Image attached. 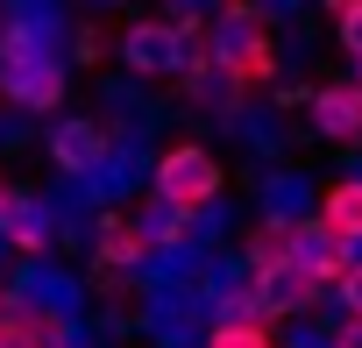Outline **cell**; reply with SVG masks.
I'll use <instances>...</instances> for the list:
<instances>
[{
  "mask_svg": "<svg viewBox=\"0 0 362 348\" xmlns=\"http://www.w3.org/2000/svg\"><path fill=\"white\" fill-rule=\"evenodd\" d=\"M214 64H221L242 93L277 86L284 50H277V29H270V15H263V0H221V15H214Z\"/></svg>",
  "mask_w": 362,
  "mask_h": 348,
  "instance_id": "obj_1",
  "label": "cell"
},
{
  "mask_svg": "<svg viewBox=\"0 0 362 348\" xmlns=\"http://www.w3.org/2000/svg\"><path fill=\"white\" fill-rule=\"evenodd\" d=\"M149 192L170 199V207H185V214H206V207H221V192H228V163H221L206 142H170V149L149 163Z\"/></svg>",
  "mask_w": 362,
  "mask_h": 348,
  "instance_id": "obj_2",
  "label": "cell"
},
{
  "mask_svg": "<svg viewBox=\"0 0 362 348\" xmlns=\"http://www.w3.org/2000/svg\"><path fill=\"white\" fill-rule=\"evenodd\" d=\"M0 93L22 100V107H57L64 100V64L43 50L36 22H8V36H0Z\"/></svg>",
  "mask_w": 362,
  "mask_h": 348,
  "instance_id": "obj_3",
  "label": "cell"
},
{
  "mask_svg": "<svg viewBox=\"0 0 362 348\" xmlns=\"http://www.w3.org/2000/svg\"><path fill=\"white\" fill-rule=\"evenodd\" d=\"M50 163L64 170V178H100V170L114 163V135H107V121H93V114H64V121H50Z\"/></svg>",
  "mask_w": 362,
  "mask_h": 348,
  "instance_id": "obj_4",
  "label": "cell"
},
{
  "mask_svg": "<svg viewBox=\"0 0 362 348\" xmlns=\"http://www.w3.org/2000/svg\"><path fill=\"white\" fill-rule=\"evenodd\" d=\"M305 128L320 142H341V149H362V79H327L313 86V107H305Z\"/></svg>",
  "mask_w": 362,
  "mask_h": 348,
  "instance_id": "obj_5",
  "label": "cell"
},
{
  "mask_svg": "<svg viewBox=\"0 0 362 348\" xmlns=\"http://www.w3.org/2000/svg\"><path fill=\"white\" fill-rule=\"evenodd\" d=\"M291 263L305 270V277H320L327 291H341V277H348V263H355V249L320 221V214H298V228H291Z\"/></svg>",
  "mask_w": 362,
  "mask_h": 348,
  "instance_id": "obj_6",
  "label": "cell"
},
{
  "mask_svg": "<svg viewBox=\"0 0 362 348\" xmlns=\"http://www.w3.org/2000/svg\"><path fill=\"white\" fill-rule=\"evenodd\" d=\"M256 284H263V313H270V320H305V313L327 298V284H320V277H305L298 263L256 270Z\"/></svg>",
  "mask_w": 362,
  "mask_h": 348,
  "instance_id": "obj_7",
  "label": "cell"
},
{
  "mask_svg": "<svg viewBox=\"0 0 362 348\" xmlns=\"http://www.w3.org/2000/svg\"><path fill=\"white\" fill-rule=\"evenodd\" d=\"M93 249H100V270H142V263L156 256V242L142 235V221H135V214H100Z\"/></svg>",
  "mask_w": 362,
  "mask_h": 348,
  "instance_id": "obj_8",
  "label": "cell"
},
{
  "mask_svg": "<svg viewBox=\"0 0 362 348\" xmlns=\"http://www.w3.org/2000/svg\"><path fill=\"white\" fill-rule=\"evenodd\" d=\"M0 235H8L15 249H29V256H43L50 249V214H43V199H29V192H0Z\"/></svg>",
  "mask_w": 362,
  "mask_h": 348,
  "instance_id": "obj_9",
  "label": "cell"
},
{
  "mask_svg": "<svg viewBox=\"0 0 362 348\" xmlns=\"http://www.w3.org/2000/svg\"><path fill=\"white\" fill-rule=\"evenodd\" d=\"M320 221H327L348 249H362V170H348V178L320 185Z\"/></svg>",
  "mask_w": 362,
  "mask_h": 348,
  "instance_id": "obj_10",
  "label": "cell"
},
{
  "mask_svg": "<svg viewBox=\"0 0 362 348\" xmlns=\"http://www.w3.org/2000/svg\"><path fill=\"white\" fill-rule=\"evenodd\" d=\"M291 228H298V214H263V221L242 235V263H249V270L291 263Z\"/></svg>",
  "mask_w": 362,
  "mask_h": 348,
  "instance_id": "obj_11",
  "label": "cell"
},
{
  "mask_svg": "<svg viewBox=\"0 0 362 348\" xmlns=\"http://www.w3.org/2000/svg\"><path fill=\"white\" fill-rule=\"evenodd\" d=\"M135 221H142V235H149L156 249H192V242H199V214L170 207V199H156V192H149V207H142Z\"/></svg>",
  "mask_w": 362,
  "mask_h": 348,
  "instance_id": "obj_12",
  "label": "cell"
},
{
  "mask_svg": "<svg viewBox=\"0 0 362 348\" xmlns=\"http://www.w3.org/2000/svg\"><path fill=\"white\" fill-rule=\"evenodd\" d=\"M199 348H284L277 334H270V320L263 313H221L214 327H206V341Z\"/></svg>",
  "mask_w": 362,
  "mask_h": 348,
  "instance_id": "obj_13",
  "label": "cell"
},
{
  "mask_svg": "<svg viewBox=\"0 0 362 348\" xmlns=\"http://www.w3.org/2000/svg\"><path fill=\"white\" fill-rule=\"evenodd\" d=\"M327 22H334V50L362 64V0H327Z\"/></svg>",
  "mask_w": 362,
  "mask_h": 348,
  "instance_id": "obj_14",
  "label": "cell"
},
{
  "mask_svg": "<svg viewBox=\"0 0 362 348\" xmlns=\"http://www.w3.org/2000/svg\"><path fill=\"white\" fill-rule=\"evenodd\" d=\"M334 298H341V313H355V320H362V249H355V263H348V277H341V291H334Z\"/></svg>",
  "mask_w": 362,
  "mask_h": 348,
  "instance_id": "obj_15",
  "label": "cell"
},
{
  "mask_svg": "<svg viewBox=\"0 0 362 348\" xmlns=\"http://www.w3.org/2000/svg\"><path fill=\"white\" fill-rule=\"evenodd\" d=\"M71 57H78V64H100V57H107V36H100V29H78V36H71Z\"/></svg>",
  "mask_w": 362,
  "mask_h": 348,
  "instance_id": "obj_16",
  "label": "cell"
},
{
  "mask_svg": "<svg viewBox=\"0 0 362 348\" xmlns=\"http://www.w3.org/2000/svg\"><path fill=\"white\" fill-rule=\"evenodd\" d=\"M327 348H362V320H355V313H348V320H341V327H334V334H327Z\"/></svg>",
  "mask_w": 362,
  "mask_h": 348,
  "instance_id": "obj_17",
  "label": "cell"
},
{
  "mask_svg": "<svg viewBox=\"0 0 362 348\" xmlns=\"http://www.w3.org/2000/svg\"><path fill=\"white\" fill-rule=\"evenodd\" d=\"M348 71H355V79H362V64H348Z\"/></svg>",
  "mask_w": 362,
  "mask_h": 348,
  "instance_id": "obj_18",
  "label": "cell"
},
{
  "mask_svg": "<svg viewBox=\"0 0 362 348\" xmlns=\"http://www.w3.org/2000/svg\"><path fill=\"white\" fill-rule=\"evenodd\" d=\"M100 8H114V0H100Z\"/></svg>",
  "mask_w": 362,
  "mask_h": 348,
  "instance_id": "obj_19",
  "label": "cell"
},
{
  "mask_svg": "<svg viewBox=\"0 0 362 348\" xmlns=\"http://www.w3.org/2000/svg\"><path fill=\"white\" fill-rule=\"evenodd\" d=\"M0 192H8V185H0Z\"/></svg>",
  "mask_w": 362,
  "mask_h": 348,
  "instance_id": "obj_20",
  "label": "cell"
}]
</instances>
